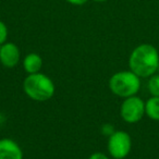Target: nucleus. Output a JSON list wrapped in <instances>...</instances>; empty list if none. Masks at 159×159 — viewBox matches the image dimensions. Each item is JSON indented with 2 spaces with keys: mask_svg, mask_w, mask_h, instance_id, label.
<instances>
[{
  "mask_svg": "<svg viewBox=\"0 0 159 159\" xmlns=\"http://www.w3.org/2000/svg\"><path fill=\"white\" fill-rule=\"evenodd\" d=\"M107 149L112 158H126L132 149V139H131L130 134L125 131H115L108 137Z\"/></svg>",
  "mask_w": 159,
  "mask_h": 159,
  "instance_id": "nucleus-4",
  "label": "nucleus"
},
{
  "mask_svg": "<svg viewBox=\"0 0 159 159\" xmlns=\"http://www.w3.org/2000/svg\"><path fill=\"white\" fill-rule=\"evenodd\" d=\"M23 91L27 97L35 102H47L55 95L56 87L52 80L43 73L29 74L23 81Z\"/></svg>",
  "mask_w": 159,
  "mask_h": 159,
  "instance_id": "nucleus-2",
  "label": "nucleus"
},
{
  "mask_svg": "<svg viewBox=\"0 0 159 159\" xmlns=\"http://www.w3.org/2000/svg\"><path fill=\"white\" fill-rule=\"evenodd\" d=\"M0 159H23V152L16 141L11 139H0Z\"/></svg>",
  "mask_w": 159,
  "mask_h": 159,
  "instance_id": "nucleus-7",
  "label": "nucleus"
},
{
  "mask_svg": "<svg viewBox=\"0 0 159 159\" xmlns=\"http://www.w3.org/2000/svg\"><path fill=\"white\" fill-rule=\"evenodd\" d=\"M145 116L152 121H159V97L150 96L145 102Z\"/></svg>",
  "mask_w": 159,
  "mask_h": 159,
  "instance_id": "nucleus-9",
  "label": "nucleus"
},
{
  "mask_svg": "<svg viewBox=\"0 0 159 159\" xmlns=\"http://www.w3.org/2000/svg\"><path fill=\"white\" fill-rule=\"evenodd\" d=\"M66 1L73 6H83V5H85L89 0H66Z\"/></svg>",
  "mask_w": 159,
  "mask_h": 159,
  "instance_id": "nucleus-13",
  "label": "nucleus"
},
{
  "mask_svg": "<svg viewBox=\"0 0 159 159\" xmlns=\"http://www.w3.org/2000/svg\"><path fill=\"white\" fill-rule=\"evenodd\" d=\"M157 73L159 74V66H158V70H157Z\"/></svg>",
  "mask_w": 159,
  "mask_h": 159,
  "instance_id": "nucleus-15",
  "label": "nucleus"
},
{
  "mask_svg": "<svg viewBox=\"0 0 159 159\" xmlns=\"http://www.w3.org/2000/svg\"><path fill=\"white\" fill-rule=\"evenodd\" d=\"M159 51L152 44H141L132 50L129 57V68L141 79H148L157 73Z\"/></svg>",
  "mask_w": 159,
  "mask_h": 159,
  "instance_id": "nucleus-1",
  "label": "nucleus"
},
{
  "mask_svg": "<svg viewBox=\"0 0 159 159\" xmlns=\"http://www.w3.org/2000/svg\"><path fill=\"white\" fill-rule=\"evenodd\" d=\"M20 58V49L14 43L6 42L0 46V62L3 66L8 69L14 68L18 66Z\"/></svg>",
  "mask_w": 159,
  "mask_h": 159,
  "instance_id": "nucleus-6",
  "label": "nucleus"
},
{
  "mask_svg": "<svg viewBox=\"0 0 159 159\" xmlns=\"http://www.w3.org/2000/svg\"><path fill=\"white\" fill-rule=\"evenodd\" d=\"M8 38V27L2 21H0V46L7 42Z\"/></svg>",
  "mask_w": 159,
  "mask_h": 159,
  "instance_id": "nucleus-11",
  "label": "nucleus"
},
{
  "mask_svg": "<svg viewBox=\"0 0 159 159\" xmlns=\"http://www.w3.org/2000/svg\"><path fill=\"white\" fill-rule=\"evenodd\" d=\"M23 68L27 74H34V73L40 72L43 68V58L38 53H29L25 56L24 60H23Z\"/></svg>",
  "mask_w": 159,
  "mask_h": 159,
  "instance_id": "nucleus-8",
  "label": "nucleus"
},
{
  "mask_svg": "<svg viewBox=\"0 0 159 159\" xmlns=\"http://www.w3.org/2000/svg\"><path fill=\"white\" fill-rule=\"evenodd\" d=\"M108 85L111 93L124 99L137 95L141 89V77L131 70L120 71L110 77Z\"/></svg>",
  "mask_w": 159,
  "mask_h": 159,
  "instance_id": "nucleus-3",
  "label": "nucleus"
},
{
  "mask_svg": "<svg viewBox=\"0 0 159 159\" xmlns=\"http://www.w3.org/2000/svg\"><path fill=\"white\" fill-rule=\"evenodd\" d=\"M89 159H110L107 155H105L104 152H94L89 156Z\"/></svg>",
  "mask_w": 159,
  "mask_h": 159,
  "instance_id": "nucleus-12",
  "label": "nucleus"
},
{
  "mask_svg": "<svg viewBox=\"0 0 159 159\" xmlns=\"http://www.w3.org/2000/svg\"><path fill=\"white\" fill-rule=\"evenodd\" d=\"M120 116L126 123H137L145 116V102L137 95L124 98L120 107Z\"/></svg>",
  "mask_w": 159,
  "mask_h": 159,
  "instance_id": "nucleus-5",
  "label": "nucleus"
},
{
  "mask_svg": "<svg viewBox=\"0 0 159 159\" xmlns=\"http://www.w3.org/2000/svg\"><path fill=\"white\" fill-rule=\"evenodd\" d=\"M147 89L150 96L159 97V74L155 73L150 77H148L147 81Z\"/></svg>",
  "mask_w": 159,
  "mask_h": 159,
  "instance_id": "nucleus-10",
  "label": "nucleus"
},
{
  "mask_svg": "<svg viewBox=\"0 0 159 159\" xmlns=\"http://www.w3.org/2000/svg\"><path fill=\"white\" fill-rule=\"evenodd\" d=\"M95 2H105V1H108V0H93Z\"/></svg>",
  "mask_w": 159,
  "mask_h": 159,
  "instance_id": "nucleus-14",
  "label": "nucleus"
}]
</instances>
